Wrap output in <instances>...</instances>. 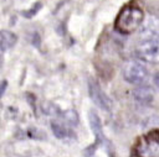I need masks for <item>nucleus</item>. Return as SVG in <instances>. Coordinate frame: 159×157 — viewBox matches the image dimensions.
Here are the masks:
<instances>
[{"mask_svg": "<svg viewBox=\"0 0 159 157\" xmlns=\"http://www.w3.org/2000/svg\"><path fill=\"white\" fill-rule=\"evenodd\" d=\"M144 21V12L139 6L133 4L125 5L118 12L114 20V28L123 35H129L137 31Z\"/></svg>", "mask_w": 159, "mask_h": 157, "instance_id": "1", "label": "nucleus"}, {"mask_svg": "<svg viewBox=\"0 0 159 157\" xmlns=\"http://www.w3.org/2000/svg\"><path fill=\"white\" fill-rule=\"evenodd\" d=\"M134 153L137 157H159V131L153 130L142 136L134 147Z\"/></svg>", "mask_w": 159, "mask_h": 157, "instance_id": "2", "label": "nucleus"}, {"mask_svg": "<svg viewBox=\"0 0 159 157\" xmlns=\"http://www.w3.org/2000/svg\"><path fill=\"white\" fill-rule=\"evenodd\" d=\"M123 77L128 83L142 85L148 78V69L138 61H128L123 67Z\"/></svg>", "mask_w": 159, "mask_h": 157, "instance_id": "3", "label": "nucleus"}, {"mask_svg": "<svg viewBox=\"0 0 159 157\" xmlns=\"http://www.w3.org/2000/svg\"><path fill=\"white\" fill-rule=\"evenodd\" d=\"M137 57L147 63H159V40H142L135 48Z\"/></svg>", "mask_w": 159, "mask_h": 157, "instance_id": "4", "label": "nucleus"}, {"mask_svg": "<svg viewBox=\"0 0 159 157\" xmlns=\"http://www.w3.org/2000/svg\"><path fill=\"white\" fill-rule=\"evenodd\" d=\"M88 94H89V98L92 99V101L98 108H101V109H103L106 111H109L111 110V108H112L111 99L102 90V88L99 87V84L96 80H93V79H89L88 80Z\"/></svg>", "mask_w": 159, "mask_h": 157, "instance_id": "5", "label": "nucleus"}, {"mask_svg": "<svg viewBox=\"0 0 159 157\" xmlns=\"http://www.w3.org/2000/svg\"><path fill=\"white\" fill-rule=\"evenodd\" d=\"M140 40H159V19L149 17L142 23Z\"/></svg>", "mask_w": 159, "mask_h": 157, "instance_id": "6", "label": "nucleus"}, {"mask_svg": "<svg viewBox=\"0 0 159 157\" xmlns=\"http://www.w3.org/2000/svg\"><path fill=\"white\" fill-rule=\"evenodd\" d=\"M133 98L143 105H148L153 101L154 99V91L152 88L147 87V85H138L134 90H133Z\"/></svg>", "mask_w": 159, "mask_h": 157, "instance_id": "7", "label": "nucleus"}, {"mask_svg": "<svg viewBox=\"0 0 159 157\" xmlns=\"http://www.w3.org/2000/svg\"><path fill=\"white\" fill-rule=\"evenodd\" d=\"M88 117H89V126H91L93 134L96 135V141H97L96 143L98 145V143L103 142V140H104V135H103V131H102L101 119H99V116L97 115V112L94 110H91L89 111Z\"/></svg>", "mask_w": 159, "mask_h": 157, "instance_id": "8", "label": "nucleus"}, {"mask_svg": "<svg viewBox=\"0 0 159 157\" xmlns=\"http://www.w3.org/2000/svg\"><path fill=\"white\" fill-rule=\"evenodd\" d=\"M17 42V36L7 30L0 31V52H5L12 48Z\"/></svg>", "mask_w": 159, "mask_h": 157, "instance_id": "9", "label": "nucleus"}, {"mask_svg": "<svg viewBox=\"0 0 159 157\" xmlns=\"http://www.w3.org/2000/svg\"><path fill=\"white\" fill-rule=\"evenodd\" d=\"M51 130L53 132V135L60 138V140H67V138H71L73 132L66 127L61 122H57V121H51Z\"/></svg>", "mask_w": 159, "mask_h": 157, "instance_id": "10", "label": "nucleus"}, {"mask_svg": "<svg viewBox=\"0 0 159 157\" xmlns=\"http://www.w3.org/2000/svg\"><path fill=\"white\" fill-rule=\"evenodd\" d=\"M41 110H42L43 114H46L48 116H61L62 115V111L58 109V106L55 105L53 103H50V101L42 103Z\"/></svg>", "mask_w": 159, "mask_h": 157, "instance_id": "11", "label": "nucleus"}, {"mask_svg": "<svg viewBox=\"0 0 159 157\" xmlns=\"http://www.w3.org/2000/svg\"><path fill=\"white\" fill-rule=\"evenodd\" d=\"M61 117L68 124V125H72V126H76L78 124V115L75 110H66V111H62V115Z\"/></svg>", "mask_w": 159, "mask_h": 157, "instance_id": "12", "label": "nucleus"}, {"mask_svg": "<svg viewBox=\"0 0 159 157\" xmlns=\"http://www.w3.org/2000/svg\"><path fill=\"white\" fill-rule=\"evenodd\" d=\"M41 7H42V4H41V2H36V4H34V6H32L31 9L22 11V15H24L26 19H31V17H34V16L39 12V10H40Z\"/></svg>", "mask_w": 159, "mask_h": 157, "instance_id": "13", "label": "nucleus"}, {"mask_svg": "<svg viewBox=\"0 0 159 157\" xmlns=\"http://www.w3.org/2000/svg\"><path fill=\"white\" fill-rule=\"evenodd\" d=\"M6 87H7V82H6V80H2V82L0 83V98L4 95V91H5Z\"/></svg>", "mask_w": 159, "mask_h": 157, "instance_id": "14", "label": "nucleus"}, {"mask_svg": "<svg viewBox=\"0 0 159 157\" xmlns=\"http://www.w3.org/2000/svg\"><path fill=\"white\" fill-rule=\"evenodd\" d=\"M154 82H155V84L159 87V72L155 74V77H154Z\"/></svg>", "mask_w": 159, "mask_h": 157, "instance_id": "15", "label": "nucleus"}, {"mask_svg": "<svg viewBox=\"0 0 159 157\" xmlns=\"http://www.w3.org/2000/svg\"><path fill=\"white\" fill-rule=\"evenodd\" d=\"M1 64H2V58H1V56H0V67H1Z\"/></svg>", "mask_w": 159, "mask_h": 157, "instance_id": "16", "label": "nucleus"}]
</instances>
